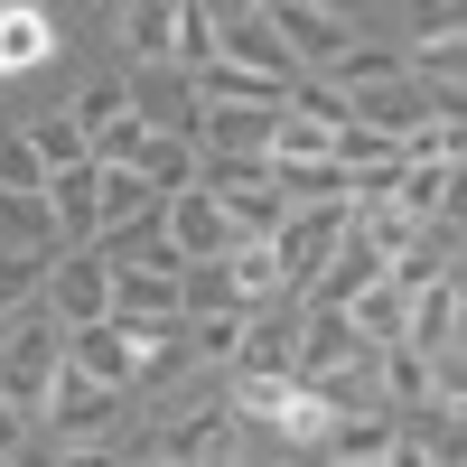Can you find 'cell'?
<instances>
[{
    "mask_svg": "<svg viewBox=\"0 0 467 467\" xmlns=\"http://www.w3.org/2000/svg\"><path fill=\"white\" fill-rule=\"evenodd\" d=\"M57 374H66V327L28 299L19 318H0V402H10L28 431H37V411H47Z\"/></svg>",
    "mask_w": 467,
    "mask_h": 467,
    "instance_id": "1",
    "label": "cell"
},
{
    "mask_svg": "<svg viewBox=\"0 0 467 467\" xmlns=\"http://www.w3.org/2000/svg\"><path fill=\"white\" fill-rule=\"evenodd\" d=\"M262 19H271V37L290 47V66L299 75H327L346 47H356V10H327V0H262Z\"/></svg>",
    "mask_w": 467,
    "mask_h": 467,
    "instance_id": "2",
    "label": "cell"
},
{
    "mask_svg": "<svg viewBox=\"0 0 467 467\" xmlns=\"http://www.w3.org/2000/svg\"><path fill=\"white\" fill-rule=\"evenodd\" d=\"M37 431H47V449H112L122 440V393H103V383H85V374H57Z\"/></svg>",
    "mask_w": 467,
    "mask_h": 467,
    "instance_id": "3",
    "label": "cell"
},
{
    "mask_svg": "<svg viewBox=\"0 0 467 467\" xmlns=\"http://www.w3.org/2000/svg\"><path fill=\"white\" fill-rule=\"evenodd\" d=\"M346 244V206H308V215H281V234H271V262H281V290L308 299L318 290V271L337 262Z\"/></svg>",
    "mask_w": 467,
    "mask_h": 467,
    "instance_id": "4",
    "label": "cell"
},
{
    "mask_svg": "<svg viewBox=\"0 0 467 467\" xmlns=\"http://www.w3.org/2000/svg\"><path fill=\"white\" fill-rule=\"evenodd\" d=\"M37 308H47L57 327H94V318H112V271H103V253H57Z\"/></svg>",
    "mask_w": 467,
    "mask_h": 467,
    "instance_id": "5",
    "label": "cell"
},
{
    "mask_svg": "<svg viewBox=\"0 0 467 467\" xmlns=\"http://www.w3.org/2000/svg\"><path fill=\"white\" fill-rule=\"evenodd\" d=\"M160 244L178 253V271H206V262L234 253V224H224V206L206 197V187H187V197L160 206Z\"/></svg>",
    "mask_w": 467,
    "mask_h": 467,
    "instance_id": "6",
    "label": "cell"
},
{
    "mask_svg": "<svg viewBox=\"0 0 467 467\" xmlns=\"http://www.w3.org/2000/svg\"><path fill=\"white\" fill-rule=\"evenodd\" d=\"M458 253H467V234H458V215H440V224H420L411 244L383 262V290L393 299H420L431 281H458Z\"/></svg>",
    "mask_w": 467,
    "mask_h": 467,
    "instance_id": "7",
    "label": "cell"
},
{
    "mask_svg": "<svg viewBox=\"0 0 467 467\" xmlns=\"http://www.w3.org/2000/svg\"><path fill=\"white\" fill-rule=\"evenodd\" d=\"M402 346H411V356H467V271H458V281H431L411 299Z\"/></svg>",
    "mask_w": 467,
    "mask_h": 467,
    "instance_id": "8",
    "label": "cell"
},
{
    "mask_svg": "<svg viewBox=\"0 0 467 467\" xmlns=\"http://www.w3.org/2000/svg\"><path fill=\"white\" fill-rule=\"evenodd\" d=\"M346 365H365L356 327H346L337 308H308V299H299V346H290V374H299V383H327V374H346Z\"/></svg>",
    "mask_w": 467,
    "mask_h": 467,
    "instance_id": "9",
    "label": "cell"
},
{
    "mask_svg": "<svg viewBox=\"0 0 467 467\" xmlns=\"http://www.w3.org/2000/svg\"><path fill=\"white\" fill-rule=\"evenodd\" d=\"M383 206H393L402 224H440V215H458V169L449 160H402L393 178H383Z\"/></svg>",
    "mask_w": 467,
    "mask_h": 467,
    "instance_id": "10",
    "label": "cell"
},
{
    "mask_svg": "<svg viewBox=\"0 0 467 467\" xmlns=\"http://www.w3.org/2000/svg\"><path fill=\"white\" fill-rule=\"evenodd\" d=\"M112 28H122L131 75H178V0H131Z\"/></svg>",
    "mask_w": 467,
    "mask_h": 467,
    "instance_id": "11",
    "label": "cell"
},
{
    "mask_svg": "<svg viewBox=\"0 0 467 467\" xmlns=\"http://www.w3.org/2000/svg\"><path fill=\"white\" fill-rule=\"evenodd\" d=\"M66 47L57 37V10H37V0H0V75H28Z\"/></svg>",
    "mask_w": 467,
    "mask_h": 467,
    "instance_id": "12",
    "label": "cell"
},
{
    "mask_svg": "<svg viewBox=\"0 0 467 467\" xmlns=\"http://www.w3.org/2000/svg\"><path fill=\"white\" fill-rule=\"evenodd\" d=\"M318 85H337L346 103H356V94H383V85H402V47H393V37H356Z\"/></svg>",
    "mask_w": 467,
    "mask_h": 467,
    "instance_id": "13",
    "label": "cell"
},
{
    "mask_svg": "<svg viewBox=\"0 0 467 467\" xmlns=\"http://www.w3.org/2000/svg\"><path fill=\"white\" fill-rule=\"evenodd\" d=\"M131 178L150 187V197H187V187H197V140H160V131H150L140 140V160H131Z\"/></svg>",
    "mask_w": 467,
    "mask_h": 467,
    "instance_id": "14",
    "label": "cell"
},
{
    "mask_svg": "<svg viewBox=\"0 0 467 467\" xmlns=\"http://www.w3.org/2000/svg\"><path fill=\"white\" fill-rule=\"evenodd\" d=\"M0 253H19V262H47V253H57L47 197H0Z\"/></svg>",
    "mask_w": 467,
    "mask_h": 467,
    "instance_id": "15",
    "label": "cell"
},
{
    "mask_svg": "<svg viewBox=\"0 0 467 467\" xmlns=\"http://www.w3.org/2000/svg\"><path fill=\"white\" fill-rule=\"evenodd\" d=\"M337 318L356 327V346H365V356H374V346H402V318H411V299H393V290L374 281V290H356V299H346Z\"/></svg>",
    "mask_w": 467,
    "mask_h": 467,
    "instance_id": "16",
    "label": "cell"
},
{
    "mask_svg": "<svg viewBox=\"0 0 467 467\" xmlns=\"http://www.w3.org/2000/svg\"><path fill=\"white\" fill-rule=\"evenodd\" d=\"M383 281V262L356 244V234H346V244H337V262L318 271V290H308V308H346V299H356V290H374Z\"/></svg>",
    "mask_w": 467,
    "mask_h": 467,
    "instance_id": "17",
    "label": "cell"
},
{
    "mask_svg": "<svg viewBox=\"0 0 467 467\" xmlns=\"http://www.w3.org/2000/svg\"><path fill=\"white\" fill-rule=\"evenodd\" d=\"M131 112V75H94V85H75V103H66V122L85 131V150H94V131H112Z\"/></svg>",
    "mask_w": 467,
    "mask_h": 467,
    "instance_id": "18",
    "label": "cell"
},
{
    "mask_svg": "<svg viewBox=\"0 0 467 467\" xmlns=\"http://www.w3.org/2000/svg\"><path fill=\"white\" fill-rule=\"evenodd\" d=\"M19 131H28V150H37V169H47V178L94 169V150H85V131H75L66 112H37V122H19Z\"/></svg>",
    "mask_w": 467,
    "mask_h": 467,
    "instance_id": "19",
    "label": "cell"
},
{
    "mask_svg": "<svg viewBox=\"0 0 467 467\" xmlns=\"http://www.w3.org/2000/svg\"><path fill=\"white\" fill-rule=\"evenodd\" d=\"M215 66V0H178V75Z\"/></svg>",
    "mask_w": 467,
    "mask_h": 467,
    "instance_id": "20",
    "label": "cell"
},
{
    "mask_svg": "<svg viewBox=\"0 0 467 467\" xmlns=\"http://www.w3.org/2000/svg\"><path fill=\"white\" fill-rule=\"evenodd\" d=\"M0 197H47V169H37L28 131H0Z\"/></svg>",
    "mask_w": 467,
    "mask_h": 467,
    "instance_id": "21",
    "label": "cell"
},
{
    "mask_svg": "<svg viewBox=\"0 0 467 467\" xmlns=\"http://www.w3.org/2000/svg\"><path fill=\"white\" fill-rule=\"evenodd\" d=\"M57 262V253H47ZM47 262H19V253H0V318H19V308L47 290Z\"/></svg>",
    "mask_w": 467,
    "mask_h": 467,
    "instance_id": "22",
    "label": "cell"
},
{
    "mask_svg": "<svg viewBox=\"0 0 467 467\" xmlns=\"http://www.w3.org/2000/svg\"><path fill=\"white\" fill-rule=\"evenodd\" d=\"M458 37H467V19L449 10V0L440 10H411V47H458Z\"/></svg>",
    "mask_w": 467,
    "mask_h": 467,
    "instance_id": "23",
    "label": "cell"
},
{
    "mask_svg": "<svg viewBox=\"0 0 467 467\" xmlns=\"http://www.w3.org/2000/svg\"><path fill=\"white\" fill-rule=\"evenodd\" d=\"M37 458H47V467H131L122 449H37Z\"/></svg>",
    "mask_w": 467,
    "mask_h": 467,
    "instance_id": "24",
    "label": "cell"
},
{
    "mask_svg": "<svg viewBox=\"0 0 467 467\" xmlns=\"http://www.w3.org/2000/svg\"><path fill=\"white\" fill-rule=\"evenodd\" d=\"M19 449H37V431H28V420H19L10 402H0V458H19Z\"/></svg>",
    "mask_w": 467,
    "mask_h": 467,
    "instance_id": "25",
    "label": "cell"
},
{
    "mask_svg": "<svg viewBox=\"0 0 467 467\" xmlns=\"http://www.w3.org/2000/svg\"><path fill=\"white\" fill-rule=\"evenodd\" d=\"M383 467H440V458H431V449H420L411 431H393V449H383Z\"/></svg>",
    "mask_w": 467,
    "mask_h": 467,
    "instance_id": "26",
    "label": "cell"
},
{
    "mask_svg": "<svg viewBox=\"0 0 467 467\" xmlns=\"http://www.w3.org/2000/svg\"><path fill=\"white\" fill-rule=\"evenodd\" d=\"M0 467H47V458H37V449H19V458H0Z\"/></svg>",
    "mask_w": 467,
    "mask_h": 467,
    "instance_id": "27",
    "label": "cell"
}]
</instances>
